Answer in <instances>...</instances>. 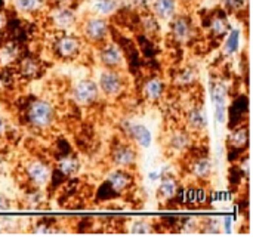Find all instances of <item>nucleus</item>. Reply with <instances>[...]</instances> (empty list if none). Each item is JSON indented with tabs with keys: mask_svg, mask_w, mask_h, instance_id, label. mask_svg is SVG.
<instances>
[{
	"mask_svg": "<svg viewBox=\"0 0 253 241\" xmlns=\"http://www.w3.org/2000/svg\"><path fill=\"white\" fill-rule=\"evenodd\" d=\"M25 119L30 126L39 130L49 129L55 124L56 120V110L52 102L46 99H36L33 101L25 113Z\"/></svg>",
	"mask_w": 253,
	"mask_h": 241,
	"instance_id": "1",
	"label": "nucleus"
},
{
	"mask_svg": "<svg viewBox=\"0 0 253 241\" xmlns=\"http://www.w3.org/2000/svg\"><path fill=\"white\" fill-rule=\"evenodd\" d=\"M82 33L86 40L95 44H102L107 41L110 36V24L107 18L98 16V15H90L86 18L82 24Z\"/></svg>",
	"mask_w": 253,
	"mask_h": 241,
	"instance_id": "2",
	"label": "nucleus"
},
{
	"mask_svg": "<svg viewBox=\"0 0 253 241\" xmlns=\"http://www.w3.org/2000/svg\"><path fill=\"white\" fill-rule=\"evenodd\" d=\"M99 90L108 98H117L126 87V79L119 70L105 68L99 74Z\"/></svg>",
	"mask_w": 253,
	"mask_h": 241,
	"instance_id": "3",
	"label": "nucleus"
},
{
	"mask_svg": "<svg viewBox=\"0 0 253 241\" xmlns=\"http://www.w3.org/2000/svg\"><path fill=\"white\" fill-rule=\"evenodd\" d=\"M71 95H73V99L76 104H79L82 107H87V105H92L98 101L101 90H99V86L95 80L83 79L74 84Z\"/></svg>",
	"mask_w": 253,
	"mask_h": 241,
	"instance_id": "4",
	"label": "nucleus"
},
{
	"mask_svg": "<svg viewBox=\"0 0 253 241\" xmlns=\"http://www.w3.org/2000/svg\"><path fill=\"white\" fill-rule=\"evenodd\" d=\"M211 98L215 108V120L224 124L228 119V89L222 81L212 83Z\"/></svg>",
	"mask_w": 253,
	"mask_h": 241,
	"instance_id": "5",
	"label": "nucleus"
},
{
	"mask_svg": "<svg viewBox=\"0 0 253 241\" xmlns=\"http://www.w3.org/2000/svg\"><path fill=\"white\" fill-rule=\"evenodd\" d=\"M111 161L116 167L130 169L138 161V151L129 142H120L111 150Z\"/></svg>",
	"mask_w": 253,
	"mask_h": 241,
	"instance_id": "6",
	"label": "nucleus"
},
{
	"mask_svg": "<svg viewBox=\"0 0 253 241\" xmlns=\"http://www.w3.org/2000/svg\"><path fill=\"white\" fill-rule=\"evenodd\" d=\"M170 24V36L176 43H187L193 34H194V25L190 16L187 15H176L172 21H169Z\"/></svg>",
	"mask_w": 253,
	"mask_h": 241,
	"instance_id": "7",
	"label": "nucleus"
},
{
	"mask_svg": "<svg viewBox=\"0 0 253 241\" xmlns=\"http://www.w3.org/2000/svg\"><path fill=\"white\" fill-rule=\"evenodd\" d=\"M123 130L126 132V135L133 144H136L141 148H150L153 142V135L145 124L127 120L123 123Z\"/></svg>",
	"mask_w": 253,
	"mask_h": 241,
	"instance_id": "8",
	"label": "nucleus"
},
{
	"mask_svg": "<svg viewBox=\"0 0 253 241\" xmlns=\"http://www.w3.org/2000/svg\"><path fill=\"white\" fill-rule=\"evenodd\" d=\"M50 22L58 30L67 31L77 24V13L68 4H59L50 10Z\"/></svg>",
	"mask_w": 253,
	"mask_h": 241,
	"instance_id": "9",
	"label": "nucleus"
},
{
	"mask_svg": "<svg viewBox=\"0 0 253 241\" xmlns=\"http://www.w3.org/2000/svg\"><path fill=\"white\" fill-rule=\"evenodd\" d=\"M25 175L28 178V181L40 188V187H44L49 184L50 178H52V172H50V167L40 161V160H33L27 164V169H25Z\"/></svg>",
	"mask_w": 253,
	"mask_h": 241,
	"instance_id": "10",
	"label": "nucleus"
},
{
	"mask_svg": "<svg viewBox=\"0 0 253 241\" xmlns=\"http://www.w3.org/2000/svg\"><path fill=\"white\" fill-rule=\"evenodd\" d=\"M99 61L105 68L120 70L125 61L122 49L116 43H102L99 49Z\"/></svg>",
	"mask_w": 253,
	"mask_h": 241,
	"instance_id": "11",
	"label": "nucleus"
},
{
	"mask_svg": "<svg viewBox=\"0 0 253 241\" xmlns=\"http://www.w3.org/2000/svg\"><path fill=\"white\" fill-rule=\"evenodd\" d=\"M82 49V40L73 34H64L55 41V52L62 59H71L79 55Z\"/></svg>",
	"mask_w": 253,
	"mask_h": 241,
	"instance_id": "12",
	"label": "nucleus"
},
{
	"mask_svg": "<svg viewBox=\"0 0 253 241\" xmlns=\"http://www.w3.org/2000/svg\"><path fill=\"white\" fill-rule=\"evenodd\" d=\"M107 187L117 194H122L125 191H127L132 184H133V178L129 172V169H114L107 175Z\"/></svg>",
	"mask_w": 253,
	"mask_h": 241,
	"instance_id": "13",
	"label": "nucleus"
},
{
	"mask_svg": "<svg viewBox=\"0 0 253 241\" xmlns=\"http://www.w3.org/2000/svg\"><path fill=\"white\" fill-rule=\"evenodd\" d=\"M151 13L159 21H172L179 13V1L178 0H153Z\"/></svg>",
	"mask_w": 253,
	"mask_h": 241,
	"instance_id": "14",
	"label": "nucleus"
},
{
	"mask_svg": "<svg viewBox=\"0 0 253 241\" xmlns=\"http://www.w3.org/2000/svg\"><path fill=\"white\" fill-rule=\"evenodd\" d=\"M231 24L228 19V15L222 10L215 12L211 18H209V24H208V30L209 34L213 36L215 39H224L227 36V33L230 31Z\"/></svg>",
	"mask_w": 253,
	"mask_h": 241,
	"instance_id": "15",
	"label": "nucleus"
},
{
	"mask_svg": "<svg viewBox=\"0 0 253 241\" xmlns=\"http://www.w3.org/2000/svg\"><path fill=\"white\" fill-rule=\"evenodd\" d=\"M185 123L188 127V132L202 133L208 129V117L203 110V107H193L185 114Z\"/></svg>",
	"mask_w": 253,
	"mask_h": 241,
	"instance_id": "16",
	"label": "nucleus"
},
{
	"mask_svg": "<svg viewBox=\"0 0 253 241\" xmlns=\"http://www.w3.org/2000/svg\"><path fill=\"white\" fill-rule=\"evenodd\" d=\"M178 188L179 184L176 181L175 176L172 175H162V178L159 179V188H157V197L162 201H170L176 197L178 194Z\"/></svg>",
	"mask_w": 253,
	"mask_h": 241,
	"instance_id": "17",
	"label": "nucleus"
},
{
	"mask_svg": "<svg viewBox=\"0 0 253 241\" xmlns=\"http://www.w3.org/2000/svg\"><path fill=\"white\" fill-rule=\"evenodd\" d=\"M166 92V84L160 77H150L142 84V93L150 102H157L163 98Z\"/></svg>",
	"mask_w": 253,
	"mask_h": 241,
	"instance_id": "18",
	"label": "nucleus"
},
{
	"mask_svg": "<svg viewBox=\"0 0 253 241\" xmlns=\"http://www.w3.org/2000/svg\"><path fill=\"white\" fill-rule=\"evenodd\" d=\"M191 145V135L187 130H175L168 138V148L173 153H184Z\"/></svg>",
	"mask_w": 253,
	"mask_h": 241,
	"instance_id": "19",
	"label": "nucleus"
},
{
	"mask_svg": "<svg viewBox=\"0 0 253 241\" xmlns=\"http://www.w3.org/2000/svg\"><path fill=\"white\" fill-rule=\"evenodd\" d=\"M213 172V163L209 157H197L191 163V175L199 181H208L212 176Z\"/></svg>",
	"mask_w": 253,
	"mask_h": 241,
	"instance_id": "20",
	"label": "nucleus"
},
{
	"mask_svg": "<svg viewBox=\"0 0 253 241\" xmlns=\"http://www.w3.org/2000/svg\"><path fill=\"white\" fill-rule=\"evenodd\" d=\"M240 41H242V30L239 27L230 28V31L224 37V44H222L224 55L227 58L234 56L240 50Z\"/></svg>",
	"mask_w": 253,
	"mask_h": 241,
	"instance_id": "21",
	"label": "nucleus"
},
{
	"mask_svg": "<svg viewBox=\"0 0 253 241\" xmlns=\"http://www.w3.org/2000/svg\"><path fill=\"white\" fill-rule=\"evenodd\" d=\"M56 169L59 175H62L64 178H73L80 170V161L73 156H65L56 161Z\"/></svg>",
	"mask_w": 253,
	"mask_h": 241,
	"instance_id": "22",
	"label": "nucleus"
},
{
	"mask_svg": "<svg viewBox=\"0 0 253 241\" xmlns=\"http://www.w3.org/2000/svg\"><path fill=\"white\" fill-rule=\"evenodd\" d=\"M122 6L120 0H95L92 3V13L98 16L108 18L114 15Z\"/></svg>",
	"mask_w": 253,
	"mask_h": 241,
	"instance_id": "23",
	"label": "nucleus"
},
{
	"mask_svg": "<svg viewBox=\"0 0 253 241\" xmlns=\"http://www.w3.org/2000/svg\"><path fill=\"white\" fill-rule=\"evenodd\" d=\"M13 6L18 12L25 15L39 13L46 6V0H13Z\"/></svg>",
	"mask_w": 253,
	"mask_h": 241,
	"instance_id": "24",
	"label": "nucleus"
},
{
	"mask_svg": "<svg viewBox=\"0 0 253 241\" xmlns=\"http://www.w3.org/2000/svg\"><path fill=\"white\" fill-rule=\"evenodd\" d=\"M199 80V74L196 71V68L193 67H185L182 68L173 79V83L179 87H190L193 84H196Z\"/></svg>",
	"mask_w": 253,
	"mask_h": 241,
	"instance_id": "25",
	"label": "nucleus"
},
{
	"mask_svg": "<svg viewBox=\"0 0 253 241\" xmlns=\"http://www.w3.org/2000/svg\"><path fill=\"white\" fill-rule=\"evenodd\" d=\"M40 64L34 58H24L19 64V73L25 79H36L40 74Z\"/></svg>",
	"mask_w": 253,
	"mask_h": 241,
	"instance_id": "26",
	"label": "nucleus"
},
{
	"mask_svg": "<svg viewBox=\"0 0 253 241\" xmlns=\"http://www.w3.org/2000/svg\"><path fill=\"white\" fill-rule=\"evenodd\" d=\"M249 142V130L248 127H237L228 135V144L234 148H245Z\"/></svg>",
	"mask_w": 253,
	"mask_h": 241,
	"instance_id": "27",
	"label": "nucleus"
},
{
	"mask_svg": "<svg viewBox=\"0 0 253 241\" xmlns=\"http://www.w3.org/2000/svg\"><path fill=\"white\" fill-rule=\"evenodd\" d=\"M141 24H142L144 31H145L147 34H150V36L160 33V21H159L151 12H147V13L142 15Z\"/></svg>",
	"mask_w": 253,
	"mask_h": 241,
	"instance_id": "28",
	"label": "nucleus"
},
{
	"mask_svg": "<svg viewBox=\"0 0 253 241\" xmlns=\"http://www.w3.org/2000/svg\"><path fill=\"white\" fill-rule=\"evenodd\" d=\"M153 231L154 230H153L151 222H148L145 219H136L129 227V233L135 234V236H148V234H153Z\"/></svg>",
	"mask_w": 253,
	"mask_h": 241,
	"instance_id": "29",
	"label": "nucleus"
},
{
	"mask_svg": "<svg viewBox=\"0 0 253 241\" xmlns=\"http://www.w3.org/2000/svg\"><path fill=\"white\" fill-rule=\"evenodd\" d=\"M221 3L228 13H240L248 9L249 0H221Z\"/></svg>",
	"mask_w": 253,
	"mask_h": 241,
	"instance_id": "30",
	"label": "nucleus"
},
{
	"mask_svg": "<svg viewBox=\"0 0 253 241\" xmlns=\"http://www.w3.org/2000/svg\"><path fill=\"white\" fill-rule=\"evenodd\" d=\"M18 46H15L13 43H7L4 44L3 50H1V58L7 62V61H12L18 56Z\"/></svg>",
	"mask_w": 253,
	"mask_h": 241,
	"instance_id": "31",
	"label": "nucleus"
},
{
	"mask_svg": "<svg viewBox=\"0 0 253 241\" xmlns=\"http://www.w3.org/2000/svg\"><path fill=\"white\" fill-rule=\"evenodd\" d=\"M129 1H130L132 7H135V9H138V10H141V12L150 10L151 3H153V0H129Z\"/></svg>",
	"mask_w": 253,
	"mask_h": 241,
	"instance_id": "32",
	"label": "nucleus"
},
{
	"mask_svg": "<svg viewBox=\"0 0 253 241\" xmlns=\"http://www.w3.org/2000/svg\"><path fill=\"white\" fill-rule=\"evenodd\" d=\"M33 233L34 234H52V233H55V230L49 224L40 222V224H36V227L33 228Z\"/></svg>",
	"mask_w": 253,
	"mask_h": 241,
	"instance_id": "33",
	"label": "nucleus"
},
{
	"mask_svg": "<svg viewBox=\"0 0 253 241\" xmlns=\"http://www.w3.org/2000/svg\"><path fill=\"white\" fill-rule=\"evenodd\" d=\"M162 178V172L160 170H154V172H150L148 173V179L151 182H159V179Z\"/></svg>",
	"mask_w": 253,
	"mask_h": 241,
	"instance_id": "34",
	"label": "nucleus"
},
{
	"mask_svg": "<svg viewBox=\"0 0 253 241\" xmlns=\"http://www.w3.org/2000/svg\"><path fill=\"white\" fill-rule=\"evenodd\" d=\"M6 129H7V121H6V119L0 114V138L6 133Z\"/></svg>",
	"mask_w": 253,
	"mask_h": 241,
	"instance_id": "35",
	"label": "nucleus"
},
{
	"mask_svg": "<svg viewBox=\"0 0 253 241\" xmlns=\"http://www.w3.org/2000/svg\"><path fill=\"white\" fill-rule=\"evenodd\" d=\"M7 207H9V203H7V200L0 194V212L1 210H7Z\"/></svg>",
	"mask_w": 253,
	"mask_h": 241,
	"instance_id": "36",
	"label": "nucleus"
},
{
	"mask_svg": "<svg viewBox=\"0 0 253 241\" xmlns=\"http://www.w3.org/2000/svg\"><path fill=\"white\" fill-rule=\"evenodd\" d=\"M224 225H225V233L230 234V233H231V219H230V218H225Z\"/></svg>",
	"mask_w": 253,
	"mask_h": 241,
	"instance_id": "37",
	"label": "nucleus"
},
{
	"mask_svg": "<svg viewBox=\"0 0 253 241\" xmlns=\"http://www.w3.org/2000/svg\"><path fill=\"white\" fill-rule=\"evenodd\" d=\"M6 24V16H4V13L0 10V30L3 28V25Z\"/></svg>",
	"mask_w": 253,
	"mask_h": 241,
	"instance_id": "38",
	"label": "nucleus"
},
{
	"mask_svg": "<svg viewBox=\"0 0 253 241\" xmlns=\"http://www.w3.org/2000/svg\"><path fill=\"white\" fill-rule=\"evenodd\" d=\"M3 163H4V161H3V159L0 157V172L3 170Z\"/></svg>",
	"mask_w": 253,
	"mask_h": 241,
	"instance_id": "39",
	"label": "nucleus"
},
{
	"mask_svg": "<svg viewBox=\"0 0 253 241\" xmlns=\"http://www.w3.org/2000/svg\"><path fill=\"white\" fill-rule=\"evenodd\" d=\"M1 233H3V225L0 224V234H1Z\"/></svg>",
	"mask_w": 253,
	"mask_h": 241,
	"instance_id": "40",
	"label": "nucleus"
}]
</instances>
